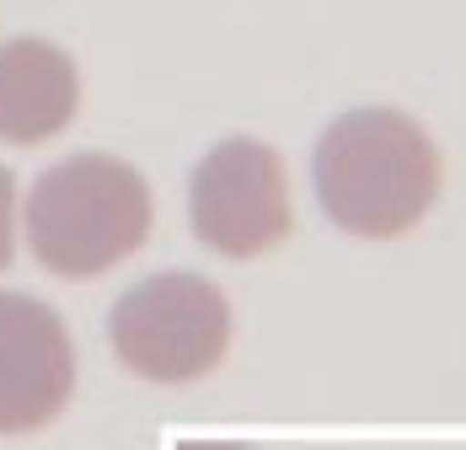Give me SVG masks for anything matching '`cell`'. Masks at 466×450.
Here are the masks:
<instances>
[{"label": "cell", "instance_id": "cell-6", "mask_svg": "<svg viewBox=\"0 0 466 450\" xmlns=\"http://www.w3.org/2000/svg\"><path fill=\"white\" fill-rule=\"evenodd\" d=\"M81 102L76 59L44 38H11L0 44V139L38 145L54 139Z\"/></svg>", "mask_w": 466, "mask_h": 450}, {"label": "cell", "instance_id": "cell-4", "mask_svg": "<svg viewBox=\"0 0 466 450\" xmlns=\"http://www.w3.org/2000/svg\"><path fill=\"white\" fill-rule=\"evenodd\" d=\"M193 236L226 258H258L289 236V182L274 145L220 139L187 178Z\"/></svg>", "mask_w": 466, "mask_h": 450}, {"label": "cell", "instance_id": "cell-7", "mask_svg": "<svg viewBox=\"0 0 466 450\" xmlns=\"http://www.w3.org/2000/svg\"><path fill=\"white\" fill-rule=\"evenodd\" d=\"M11 210H16V178L0 167V269L11 263Z\"/></svg>", "mask_w": 466, "mask_h": 450}, {"label": "cell", "instance_id": "cell-3", "mask_svg": "<svg viewBox=\"0 0 466 450\" xmlns=\"http://www.w3.org/2000/svg\"><path fill=\"white\" fill-rule=\"evenodd\" d=\"M113 354L145 381L183 386L209 375L231 343V306L204 273H150L129 284L107 316Z\"/></svg>", "mask_w": 466, "mask_h": 450}, {"label": "cell", "instance_id": "cell-2", "mask_svg": "<svg viewBox=\"0 0 466 450\" xmlns=\"http://www.w3.org/2000/svg\"><path fill=\"white\" fill-rule=\"evenodd\" d=\"M145 236H150V188L118 156L81 150L33 182L27 241L48 273L92 279L129 258Z\"/></svg>", "mask_w": 466, "mask_h": 450}, {"label": "cell", "instance_id": "cell-5", "mask_svg": "<svg viewBox=\"0 0 466 450\" xmlns=\"http://www.w3.org/2000/svg\"><path fill=\"white\" fill-rule=\"evenodd\" d=\"M76 386V349L54 306L0 290V435H33L59 418Z\"/></svg>", "mask_w": 466, "mask_h": 450}, {"label": "cell", "instance_id": "cell-1", "mask_svg": "<svg viewBox=\"0 0 466 450\" xmlns=\"http://www.w3.org/2000/svg\"><path fill=\"white\" fill-rule=\"evenodd\" d=\"M317 199L354 236H402L440 193V150L397 107H354L317 139Z\"/></svg>", "mask_w": 466, "mask_h": 450}]
</instances>
